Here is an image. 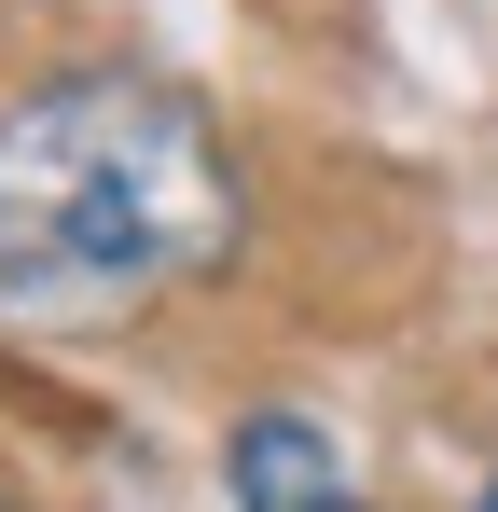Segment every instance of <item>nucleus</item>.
I'll return each instance as SVG.
<instances>
[{"instance_id": "nucleus-1", "label": "nucleus", "mask_w": 498, "mask_h": 512, "mask_svg": "<svg viewBox=\"0 0 498 512\" xmlns=\"http://www.w3.org/2000/svg\"><path fill=\"white\" fill-rule=\"evenodd\" d=\"M236 236V167L166 84H56L0 111V305L125 319Z\"/></svg>"}, {"instance_id": "nucleus-2", "label": "nucleus", "mask_w": 498, "mask_h": 512, "mask_svg": "<svg viewBox=\"0 0 498 512\" xmlns=\"http://www.w3.org/2000/svg\"><path fill=\"white\" fill-rule=\"evenodd\" d=\"M236 512H360V485L305 416H249L236 429Z\"/></svg>"}]
</instances>
